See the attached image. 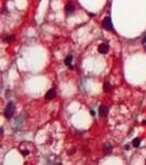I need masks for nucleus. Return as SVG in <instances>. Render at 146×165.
Here are the masks:
<instances>
[{"mask_svg":"<svg viewBox=\"0 0 146 165\" xmlns=\"http://www.w3.org/2000/svg\"><path fill=\"white\" fill-rule=\"evenodd\" d=\"M15 103H12V101H10V103L7 105L6 109H5V117H6L7 119H11V118L13 117V114H15Z\"/></svg>","mask_w":146,"mask_h":165,"instance_id":"obj_1","label":"nucleus"},{"mask_svg":"<svg viewBox=\"0 0 146 165\" xmlns=\"http://www.w3.org/2000/svg\"><path fill=\"white\" fill-rule=\"evenodd\" d=\"M102 26L103 29H106L107 31H113V24H112V20L110 17H106L102 21Z\"/></svg>","mask_w":146,"mask_h":165,"instance_id":"obj_2","label":"nucleus"},{"mask_svg":"<svg viewBox=\"0 0 146 165\" xmlns=\"http://www.w3.org/2000/svg\"><path fill=\"white\" fill-rule=\"evenodd\" d=\"M65 12L67 15H72V14H74L75 12V6L73 2H68L67 5H66L65 7Z\"/></svg>","mask_w":146,"mask_h":165,"instance_id":"obj_3","label":"nucleus"},{"mask_svg":"<svg viewBox=\"0 0 146 165\" xmlns=\"http://www.w3.org/2000/svg\"><path fill=\"white\" fill-rule=\"evenodd\" d=\"M98 51H99V53H101V54H107V53L109 52V45L106 44V43H102V44L99 45Z\"/></svg>","mask_w":146,"mask_h":165,"instance_id":"obj_4","label":"nucleus"},{"mask_svg":"<svg viewBox=\"0 0 146 165\" xmlns=\"http://www.w3.org/2000/svg\"><path fill=\"white\" fill-rule=\"evenodd\" d=\"M98 111H99V116L100 117H106L107 114H108V112H109V109L106 106H100Z\"/></svg>","mask_w":146,"mask_h":165,"instance_id":"obj_5","label":"nucleus"},{"mask_svg":"<svg viewBox=\"0 0 146 165\" xmlns=\"http://www.w3.org/2000/svg\"><path fill=\"white\" fill-rule=\"evenodd\" d=\"M55 97H56V91H55V89H49L45 95V98L47 100H51L53 98H55Z\"/></svg>","mask_w":146,"mask_h":165,"instance_id":"obj_6","label":"nucleus"},{"mask_svg":"<svg viewBox=\"0 0 146 165\" xmlns=\"http://www.w3.org/2000/svg\"><path fill=\"white\" fill-rule=\"evenodd\" d=\"M73 58H74V57H73L72 54L67 55V56H66V58H65V65H66V66H68L69 68H73V66H72Z\"/></svg>","mask_w":146,"mask_h":165,"instance_id":"obj_7","label":"nucleus"},{"mask_svg":"<svg viewBox=\"0 0 146 165\" xmlns=\"http://www.w3.org/2000/svg\"><path fill=\"white\" fill-rule=\"evenodd\" d=\"M103 152H104V154H107V155L111 154V152H112V145L109 144V143L104 144V146H103Z\"/></svg>","mask_w":146,"mask_h":165,"instance_id":"obj_8","label":"nucleus"},{"mask_svg":"<svg viewBox=\"0 0 146 165\" xmlns=\"http://www.w3.org/2000/svg\"><path fill=\"white\" fill-rule=\"evenodd\" d=\"M110 89H111L110 82H104V84H103V90H104V93H109Z\"/></svg>","mask_w":146,"mask_h":165,"instance_id":"obj_9","label":"nucleus"},{"mask_svg":"<svg viewBox=\"0 0 146 165\" xmlns=\"http://www.w3.org/2000/svg\"><path fill=\"white\" fill-rule=\"evenodd\" d=\"M132 144H133V146H134V148H138V146H140V144H141V139H140V138H135V139L133 140Z\"/></svg>","mask_w":146,"mask_h":165,"instance_id":"obj_10","label":"nucleus"},{"mask_svg":"<svg viewBox=\"0 0 146 165\" xmlns=\"http://www.w3.org/2000/svg\"><path fill=\"white\" fill-rule=\"evenodd\" d=\"M15 39V35H10V36H7L6 39H5V42H11L12 40Z\"/></svg>","mask_w":146,"mask_h":165,"instance_id":"obj_11","label":"nucleus"},{"mask_svg":"<svg viewBox=\"0 0 146 165\" xmlns=\"http://www.w3.org/2000/svg\"><path fill=\"white\" fill-rule=\"evenodd\" d=\"M10 91L11 90H9V89L8 90H6V98H9V97L11 96V93H10Z\"/></svg>","mask_w":146,"mask_h":165,"instance_id":"obj_12","label":"nucleus"},{"mask_svg":"<svg viewBox=\"0 0 146 165\" xmlns=\"http://www.w3.org/2000/svg\"><path fill=\"white\" fill-rule=\"evenodd\" d=\"M29 154V151L26 150V151H22V155H28Z\"/></svg>","mask_w":146,"mask_h":165,"instance_id":"obj_13","label":"nucleus"},{"mask_svg":"<svg viewBox=\"0 0 146 165\" xmlns=\"http://www.w3.org/2000/svg\"><path fill=\"white\" fill-rule=\"evenodd\" d=\"M142 42H143L144 44H145V43H146V34L144 35V37H143V40H142Z\"/></svg>","mask_w":146,"mask_h":165,"instance_id":"obj_14","label":"nucleus"},{"mask_svg":"<svg viewBox=\"0 0 146 165\" xmlns=\"http://www.w3.org/2000/svg\"><path fill=\"white\" fill-rule=\"evenodd\" d=\"M90 114H91V116H95V114H96V112H95V111H93V110H91V111H90Z\"/></svg>","mask_w":146,"mask_h":165,"instance_id":"obj_15","label":"nucleus"},{"mask_svg":"<svg viewBox=\"0 0 146 165\" xmlns=\"http://www.w3.org/2000/svg\"><path fill=\"white\" fill-rule=\"evenodd\" d=\"M144 48H145V51H146V45H145V46H144Z\"/></svg>","mask_w":146,"mask_h":165,"instance_id":"obj_16","label":"nucleus"},{"mask_svg":"<svg viewBox=\"0 0 146 165\" xmlns=\"http://www.w3.org/2000/svg\"><path fill=\"white\" fill-rule=\"evenodd\" d=\"M145 164H146V160H145Z\"/></svg>","mask_w":146,"mask_h":165,"instance_id":"obj_17","label":"nucleus"}]
</instances>
